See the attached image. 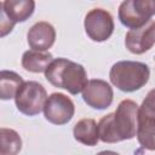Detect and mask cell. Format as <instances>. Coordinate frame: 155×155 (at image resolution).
<instances>
[{
    "mask_svg": "<svg viewBox=\"0 0 155 155\" xmlns=\"http://www.w3.org/2000/svg\"><path fill=\"white\" fill-rule=\"evenodd\" d=\"M47 98V92L40 82L24 81L15 97V103L22 114L34 116L44 110Z\"/></svg>",
    "mask_w": 155,
    "mask_h": 155,
    "instance_id": "cell-4",
    "label": "cell"
},
{
    "mask_svg": "<svg viewBox=\"0 0 155 155\" xmlns=\"http://www.w3.org/2000/svg\"><path fill=\"white\" fill-rule=\"evenodd\" d=\"M155 15V0H125L119 6V19L131 29L143 27Z\"/></svg>",
    "mask_w": 155,
    "mask_h": 155,
    "instance_id": "cell-5",
    "label": "cell"
},
{
    "mask_svg": "<svg viewBox=\"0 0 155 155\" xmlns=\"http://www.w3.org/2000/svg\"><path fill=\"white\" fill-rule=\"evenodd\" d=\"M23 79L15 71L1 70L0 73V98L7 101L15 98L18 90L23 85Z\"/></svg>",
    "mask_w": 155,
    "mask_h": 155,
    "instance_id": "cell-15",
    "label": "cell"
},
{
    "mask_svg": "<svg viewBox=\"0 0 155 155\" xmlns=\"http://www.w3.org/2000/svg\"><path fill=\"white\" fill-rule=\"evenodd\" d=\"M75 113V105L73 101L64 93H51L46 101L44 108L45 119L53 125L68 124Z\"/></svg>",
    "mask_w": 155,
    "mask_h": 155,
    "instance_id": "cell-8",
    "label": "cell"
},
{
    "mask_svg": "<svg viewBox=\"0 0 155 155\" xmlns=\"http://www.w3.org/2000/svg\"><path fill=\"white\" fill-rule=\"evenodd\" d=\"M0 155H18L22 149L21 136L12 128L2 127L0 130Z\"/></svg>",
    "mask_w": 155,
    "mask_h": 155,
    "instance_id": "cell-16",
    "label": "cell"
},
{
    "mask_svg": "<svg viewBox=\"0 0 155 155\" xmlns=\"http://www.w3.org/2000/svg\"><path fill=\"white\" fill-rule=\"evenodd\" d=\"M46 80L54 87L63 88L70 94H78L84 91L88 84L85 68L67 58H56L45 71Z\"/></svg>",
    "mask_w": 155,
    "mask_h": 155,
    "instance_id": "cell-2",
    "label": "cell"
},
{
    "mask_svg": "<svg viewBox=\"0 0 155 155\" xmlns=\"http://www.w3.org/2000/svg\"><path fill=\"white\" fill-rule=\"evenodd\" d=\"M140 108L144 109L145 111L155 115V88H153V90H150L148 92V94L144 98Z\"/></svg>",
    "mask_w": 155,
    "mask_h": 155,
    "instance_id": "cell-17",
    "label": "cell"
},
{
    "mask_svg": "<svg viewBox=\"0 0 155 155\" xmlns=\"http://www.w3.org/2000/svg\"><path fill=\"white\" fill-rule=\"evenodd\" d=\"M96 155H120V154L116 153V151H113V150H103V151H99Z\"/></svg>",
    "mask_w": 155,
    "mask_h": 155,
    "instance_id": "cell-18",
    "label": "cell"
},
{
    "mask_svg": "<svg viewBox=\"0 0 155 155\" xmlns=\"http://www.w3.org/2000/svg\"><path fill=\"white\" fill-rule=\"evenodd\" d=\"M27 40L31 50L46 52L54 44L56 30L51 23L41 21L31 25V28L28 30Z\"/></svg>",
    "mask_w": 155,
    "mask_h": 155,
    "instance_id": "cell-11",
    "label": "cell"
},
{
    "mask_svg": "<svg viewBox=\"0 0 155 155\" xmlns=\"http://www.w3.org/2000/svg\"><path fill=\"white\" fill-rule=\"evenodd\" d=\"M137 140L143 149L155 150V115L139 107L137 122Z\"/></svg>",
    "mask_w": 155,
    "mask_h": 155,
    "instance_id": "cell-12",
    "label": "cell"
},
{
    "mask_svg": "<svg viewBox=\"0 0 155 155\" xmlns=\"http://www.w3.org/2000/svg\"><path fill=\"white\" fill-rule=\"evenodd\" d=\"M35 10L33 0H5L0 2V31L1 36L8 34L16 23L25 22Z\"/></svg>",
    "mask_w": 155,
    "mask_h": 155,
    "instance_id": "cell-6",
    "label": "cell"
},
{
    "mask_svg": "<svg viewBox=\"0 0 155 155\" xmlns=\"http://www.w3.org/2000/svg\"><path fill=\"white\" fill-rule=\"evenodd\" d=\"M73 134L79 143L93 147L99 140L98 124L93 119H81L74 125Z\"/></svg>",
    "mask_w": 155,
    "mask_h": 155,
    "instance_id": "cell-13",
    "label": "cell"
},
{
    "mask_svg": "<svg viewBox=\"0 0 155 155\" xmlns=\"http://www.w3.org/2000/svg\"><path fill=\"white\" fill-rule=\"evenodd\" d=\"M150 78L148 64L136 61H120L113 64L109 71L110 82L122 92L140 90Z\"/></svg>",
    "mask_w": 155,
    "mask_h": 155,
    "instance_id": "cell-3",
    "label": "cell"
},
{
    "mask_svg": "<svg viewBox=\"0 0 155 155\" xmlns=\"http://www.w3.org/2000/svg\"><path fill=\"white\" fill-rule=\"evenodd\" d=\"M126 48L134 54H142L155 45V21L150 19L143 27L131 29L125 36Z\"/></svg>",
    "mask_w": 155,
    "mask_h": 155,
    "instance_id": "cell-10",
    "label": "cell"
},
{
    "mask_svg": "<svg viewBox=\"0 0 155 155\" xmlns=\"http://www.w3.org/2000/svg\"><path fill=\"white\" fill-rule=\"evenodd\" d=\"M114 98L113 87L104 80L93 79L90 80L82 91L84 102L97 110L107 109L111 105Z\"/></svg>",
    "mask_w": 155,
    "mask_h": 155,
    "instance_id": "cell-9",
    "label": "cell"
},
{
    "mask_svg": "<svg viewBox=\"0 0 155 155\" xmlns=\"http://www.w3.org/2000/svg\"><path fill=\"white\" fill-rule=\"evenodd\" d=\"M138 104L124 99L114 113L107 114L98 122L99 139L104 143H117L134 138L138 122Z\"/></svg>",
    "mask_w": 155,
    "mask_h": 155,
    "instance_id": "cell-1",
    "label": "cell"
},
{
    "mask_svg": "<svg viewBox=\"0 0 155 155\" xmlns=\"http://www.w3.org/2000/svg\"><path fill=\"white\" fill-rule=\"evenodd\" d=\"M87 36L97 42L105 41L114 31V19L111 15L103 8H92L87 12L84 21Z\"/></svg>",
    "mask_w": 155,
    "mask_h": 155,
    "instance_id": "cell-7",
    "label": "cell"
},
{
    "mask_svg": "<svg viewBox=\"0 0 155 155\" xmlns=\"http://www.w3.org/2000/svg\"><path fill=\"white\" fill-rule=\"evenodd\" d=\"M53 57L50 52L28 50L22 56V67L30 73H45L52 63Z\"/></svg>",
    "mask_w": 155,
    "mask_h": 155,
    "instance_id": "cell-14",
    "label": "cell"
}]
</instances>
